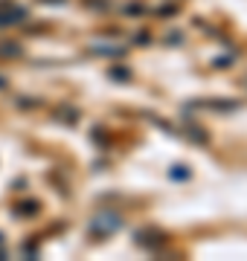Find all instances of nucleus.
<instances>
[{
    "mask_svg": "<svg viewBox=\"0 0 247 261\" xmlns=\"http://www.w3.org/2000/svg\"><path fill=\"white\" fill-rule=\"evenodd\" d=\"M0 87H6V79H0Z\"/></svg>",
    "mask_w": 247,
    "mask_h": 261,
    "instance_id": "8",
    "label": "nucleus"
},
{
    "mask_svg": "<svg viewBox=\"0 0 247 261\" xmlns=\"http://www.w3.org/2000/svg\"><path fill=\"white\" fill-rule=\"evenodd\" d=\"M119 229H122V215L114 212V209H99V212L90 218V224H87V232L93 235V238H99V241L111 238V235L119 232Z\"/></svg>",
    "mask_w": 247,
    "mask_h": 261,
    "instance_id": "1",
    "label": "nucleus"
},
{
    "mask_svg": "<svg viewBox=\"0 0 247 261\" xmlns=\"http://www.w3.org/2000/svg\"><path fill=\"white\" fill-rule=\"evenodd\" d=\"M0 244H3V232H0Z\"/></svg>",
    "mask_w": 247,
    "mask_h": 261,
    "instance_id": "9",
    "label": "nucleus"
},
{
    "mask_svg": "<svg viewBox=\"0 0 247 261\" xmlns=\"http://www.w3.org/2000/svg\"><path fill=\"white\" fill-rule=\"evenodd\" d=\"M111 79H116V82H128V79H131V70H125V67H111Z\"/></svg>",
    "mask_w": 247,
    "mask_h": 261,
    "instance_id": "6",
    "label": "nucleus"
},
{
    "mask_svg": "<svg viewBox=\"0 0 247 261\" xmlns=\"http://www.w3.org/2000/svg\"><path fill=\"white\" fill-rule=\"evenodd\" d=\"M171 177H178V180H186V177H189V168H171Z\"/></svg>",
    "mask_w": 247,
    "mask_h": 261,
    "instance_id": "7",
    "label": "nucleus"
},
{
    "mask_svg": "<svg viewBox=\"0 0 247 261\" xmlns=\"http://www.w3.org/2000/svg\"><path fill=\"white\" fill-rule=\"evenodd\" d=\"M134 244H137V247H143V250H157L160 244H166V235H163L160 229L149 226V229H140V232H134Z\"/></svg>",
    "mask_w": 247,
    "mask_h": 261,
    "instance_id": "3",
    "label": "nucleus"
},
{
    "mask_svg": "<svg viewBox=\"0 0 247 261\" xmlns=\"http://www.w3.org/2000/svg\"><path fill=\"white\" fill-rule=\"evenodd\" d=\"M38 212H41L38 200H23V203L15 206V215H18V218H35Z\"/></svg>",
    "mask_w": 247,
    "mask_h": 261,
    "instance_id": "4",
    "label": "nucleus"
},
{
    "mask_svg": "<svg viewBox=\"0 0 247 261\" xmlns=\"http://www.w3.org/2000/svg\"><path fill=\"white\" fill-rule=\"evenodd\" d=\"M20 20H27V9L12 3V0H0V29L6 27H15Z\"/></svg>",
    "mask_w": 247,
    "mask_h": 261,
    "instance_id": "2",
    "label": "nucleus"
},
{
    "mask_svg": "<svg viewBox=\"0 0 247 261\" xmlns=\"http://www.w3.org/2000/svg\"><path fill=\"white\" fill-rule=\"evenodd\" d=\"M0 58H20L18 41H0Z\"/></svg>",
    "mask_w": 247,
    "mask_h": 261,
    "instance_id": "5",
    "label": "nucleus"
}]
</instances>
